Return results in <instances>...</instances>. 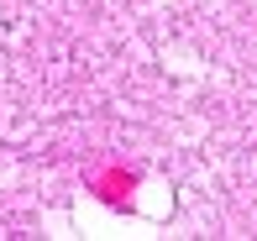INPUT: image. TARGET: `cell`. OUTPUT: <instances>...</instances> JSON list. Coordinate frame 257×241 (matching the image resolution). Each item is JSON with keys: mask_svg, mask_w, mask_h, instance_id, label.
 Masks as SVG:
<instances>
[]
</instances>
